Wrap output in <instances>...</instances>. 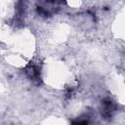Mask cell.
Masks as SVG:
<instances>
[{
	"label": "cell",
	"mask_w": 125,
	"mask_h": 125,
	"mask_svg": "<svg viewBox=\"0 0 125 125\" xmlns=\"http://www.w3.org/2000/svg\"><path fill=\"white\" fill-rule=\"evenodd\" d=\"M122 63L124 64V67H125V55H124V59H123V61H122Z\"/></svg>",
	"instance_id": "obj_4"
},
{
	"label": "cell",
	"mask_w": 125,
	"mask_h": 125,
	"mask_svg": "<svg viewBox=\"0 0 125 125\" xmlns=\"http://www.w3.org/2000/svg\"><path fill=\"white\" fill-rule=\"evenodd\" d=\"M71 125H89V121L84 118H79L71 121Z\"/></svg>",
	"instance_id": "obj_3"
},
{
	"label": "cell",
	"mask_w": 125,
	"mask_h": 125,
	"mask_svg": "<svg viewBox=\"0 0 125 125\" xmlns=\"http://www.w3.org/2000/svg\"><path fill=\"white\" fill-rule=\"evenodd\" d=\"M24 73L29 80H31L35 84H41V74H40V67L33 62H30L24 67Z\"/></svg>",
	"instance_id": "obj_2"
},
{
	"label": "cell",
	"mask_w": 125,
	"mask_h": 125,
	"mask_svg": "<svg viewBox=\"0 0 125 125\" xmlns=\"http://www.w3.org/2000/svg\"><path fill=\"white\" fill-rule=\"evenodd\" d=\"M116 111V104L109 98H104L101 103V115L104 120H110Z\"/></svg>",
	"instance_id": "obj_1"
}]
</instances>
